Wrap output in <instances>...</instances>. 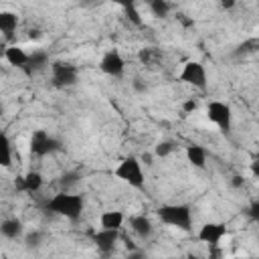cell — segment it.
Listing matches in <instances>:
<instances>
[{
	"mask_svg": "<svg viewBox=\"0 0 259 259\" xmlns=\"http://www.w3.org/2000/svg\"><path fill=\"white\" fill-rule=\"evenodd\" d=\"M249 214H251V219H259V202L255 200V202H251V206H249Z\"/></svg>",
	"mask_w": 259,
	"mask_h": 259,
	"instance_id": "cell-25",
	"label": "cell"
},
{
	"mask_svg": "<svg viewBox=\"0 0 259 259\" xmlns=\"http://www.w3.org/2000/svg\"><path fill=\"white\" fill-rule=\"evenodd\" d=\"M28 148H30V154H32V156L45 158L47 154H53V152L61 150V142L55 140L53 136H49L45 130H36V132H32V136H30Z\"/></svg>",
	"mask_w": 259,
	"mask_h": 259,
	"instance_id": "cell-4",
	"label": "cell"
},
{
	"mask_svg": "<svg viewBox=\"0 0 259 259\" xmlns=\"http://www.w3.org/2000/svg\"><path fill=\"white\" fill-rule=\"evenodd\" d=\"M0 235L6 239H18L22 235V223L18 219H6L0 223Z\"/></svg>",
	"mask_w": 259,
	"mask_h": 259,
	"instance_id": "cell-18",
	"label": "cell"
},
{
	"mask_svg": "<svg viewBox=\"0 0 259 259\" xmlns=\"http://www.w3.org/2000/svg\"><path fill=\"white\" fill-rule=\"evenodd\" d=\"M83 4H93V2H97V0H81Z\"/></svg>",
	"mask_w": 259,
	"mask_h": 259,
	"instance_id": "cell-31",
	"label": "cell"
},
{
	"mask_svg": "<svg viewBox=\"0 0 259 259\" xmlns=\"http://www.w3.org/2000/svg\"><path fill=\"white\" fill-rule=\"evenodd\" d=\"M172 150H174V144H172V142H158V144H156L154 154H156V156H160V158H166Z\"/></svg>",
	"mask_w": 259,
	"mask_h": 259,
	"instance_id": "cell-22",
	"label": "cell"
},
{
	"mask_svg": "<svg viewBox=\"0 0 259 259\" xmlns=\"http://www.w3.org/2000/svg\"><path fill=\"white\" fill-rule=\"evenodd\" d=\"M91 239H93L95 247H97L103 255H107V253L113 251V247H115V243H117V239H119V231H117V229H99V231H95V233L91 235Z\"/></svg>",
	"mask_w": 259,
	"mask_h": 259,
	"instance_id": "cell-9",
	"label": "cell"
},
{
	"mask_svg": "<svg viewBox=\"0 0 259 259\" xmlns=\"http://www.w3.org/2000/svg\"><path fill=\"white\" fill-rule=\"evenodd\" d=\"M227 235V227L223 223H204L198 231V239L210 247L219 245V241Z\"/></svg>",
	"mask_w": 259,
	"mask_h": 259,
	"instance_id": "cell-10",
	"label": "cell"
},
{
	"mask_svg": "<svg viewBox=\"0 0 259 259\" xmlns=\"http://www.w3.org/2000/svg\"><path fill=\"white\" fill-rule=\"evenodd\" d=\"M47 63H49L47 53H45V51H34V53H30V55H28V63H26V67H24L22 71H24L26 75H32L34 71L42 69Z\"/></svg>",
	"mask_w": 259,
	"mask_h": 259,
	"instance_id": "cell-15",
	"label": "cell"
},
{
	"mask_svg": "<svg viewBox=\"0 0 259 259\" xmlns=\"http://www.w3.org/2000/svg\"><path fill=\"white\" fill-rule=\"evenodd\" d=\"M0 166L2 168L12 166V142L4 132H0Z\"/></svg>",
	"mask_w": 259,
	"mask_h": 259,
	"instance_id": "cell-19",
	"label": "cell"
},
{
	"mask_svg": "<svg viewBox=\"0 0 259 259\" xmlns=\"http://www.w3.org/2000/svg\"><path fill=\"white\" fill-rule=\"evenodd\" d=\"M77 67L71 63H63V61H55L51 65V77H53V85L63 89V87H71L77 83Z\"/></svg>",
	"mask_w": 259,
	"mask_h": 259,
	"instance_id": "cell-5",
	"label": "cell"
},
{
	"mask_svg": "<svg viewBox=\"0 0 259 259\" xmlns=\"http://www.w3.org/2000/svg\"><path fill=\"white\" fill-rule=\"evenodd\" d=\"M16 28H18V16H16V12L0 10V32L6 38H12L14 32H16Z\"/></svg>",
	"mask_w": 259,
	"mask_h": 259,
	"instance_id": "cell-12",
	"label": "cell"
},
{
	"mask_svg": "<svg viewBox=\"0 0 259 259\" xmlns=\"http://www.w3.org/2000/svg\"><path fill=\"white\" fill-rule=\"evenodd\" d=\"M0 113H2V105H0Z\"/></svg>",
	"mask_w": 259,
	"mask_h": 259,
	"instance_id": "cell-32",
	"label": "cell"
},
{
	"mask_svg": "<svg viewBox=\"0 0 259 259\" xmlns=\"http://www.w3.org/2000/svg\"><path fill=\"white\" fill-rule=\"evenodd\" d=\"M206 117L221 130V132H229L231 130V107L219 99L208 101L206 105Z\"/></svg>",
	"mask_w": 259,
	"mask_h": 259,
	"instance_id": "cell-7",
	"label": "cell"
},
{
	"mask_svg": "<svg viewBox=\"0 0 259 259\" xmlns=\"http://www.w3.org/2000/svg\"><path fill=\"white\" fill-rule=\"evenodd\" d=\"M150 2V10H152V14L156 16V18H164V16H168V12H170V4L166 2V0H148Z\"/></svg>",
	"mask_w": 259,
	"mask_h": 259,
	"instance_id": "cell-20",
	"label": "cell"
},
{
	"mask_svg": "<svg viewBox=\"0 0 259 259\" xmlns=\"http://www.w3.org/2000/svg\"><path fill=\"white\" fill-rule=\"evenodd\" d=\"M158 219L164 225L176 227L180 231L192 229V212L188 204H164L158 208Z\"/></svg>",
	"mask_w": 259,
	"mask_h": 259,
	"instance_id": "cell-2",
	"label": "cell"
},
{
	"mask_svg": "<svg viewBox=\"0 0 259 259\" xmlns=\"http://www.w3.org/2000/svg\"><path fill=\"white\" fill-rule=\"evenodd\" d=\"M109 2H113V4H117V6H121V8L136 6V0H109Z\"/></svg>",
	"mask_w": 259,
	"mask_h": 259,
	"instance_id": "cell-26",
	"label": "cell"
},
{
	"mask_svg": "<svg viewBox=\"0 0 259 259\" xmlns=\"http://www.w3.org/2000/svg\"><path fill=\"white\" fill-rule=\"evenodd\" d=\"M178 81L182 83H188L196 89H206V71L202 67V63L198 61H188L184 63L180 75H178Z\"/></svg>",
	"mask_w": 259,
	"mask_h": 259,
	"instance_id": "cell-6",
	"label": "cell"
},
{
	"mask_svg": "<svg viewBox=\"0 0 259 259\" xmlns=\"http://www.w3.org/2000/svg\"><path fill=\"white\" fill-rule=\"evenodd\" d=\"M123 221H125V217H123V212L121 210H105V212H101V217H99V225H101V229H121V225H123Z\"/></svg>",
	"mask_w": 259,
	"mask_h": 259,
	"instance_id": "cell-14",
	"label": "cell"
},
{
	"mask_svg": "<svg viewBox=\"0 0 259 259\" xmlns=\"http://www.w3.org/2000/svg\"><path fill=\"white\" fill-rule=\"evenodd\" d=\"M4 57H6V61H8L12 67H18V69H24L26 63H28V53H26L24 49L16 47V45L8 47V49L4 51Z\"/></svg>",
	"mask_w": 259,
	"mask_h": 259,
	"instance_id": "cell-13",
	"label": "cell"
},
{
	"mask_svg": "<svg viewBox=\"0 0 259 259\" xmlns=\"http://www.w3.org/2000/svg\"><path fill=\"white\" fill-rule=\"evenodd\" d=\"M158 59H160V53H158L156 49H144V51L140 53V61L146 63V65H152V63L158 61Z\"/></svg>",
	"mask_w": 259,
	"mask_h": 259,
	"instance_id": "cell-21",
	"label": "cell"
},
{
	"mask_svg": "<svg viewBox=\"0 0 259 259\" xmlns=\"http://www.w3.org/2000/svg\"><path fill=\"white\" fill-rule=\"evenodd\" d=\"M130 225H132V231L140 237H150L152 235V221L146 217V214H140V217H132L130 219Z\"/></svg>",
	"mask_w": 259,
	"mask_h": 259,
	"instance_id": "cell-17",
	"label": "cell"
},
{
	"mask_svg": "<svg viewBox=\"0 0 259 259\" xmlns=\"http://www.w3.org/2000/svg\"><path fill=\"white\" fill-rule=\"evenodd\" d=\"M40 186H42V176L38 172H34V170L26 172L16 182V188L22 190V192H36V190H40Z\"/></svg>",
	"mask_w": 259,
	"mask_h": 259,
	"instance_id": "cell-11",
	"label": "cell"
},
{
	"mask_svg": "<svg viewBox=\"0 0 259 259\" xmlns=\"http://www.w3.org/2000/svg\"><path fill=\"white\" fill-rule=\"evenodd\" d=\"M186 158L194 168H204L206 166V150L202 146H196V144L188 146L186 148Z\"/></svg>",
	"mask_w": 259,
	"mask_h": 259,
	"instance_id": "cell-16",
	"label": "cell"
},
{
	"mask_svg": "<svg viewBox=\"0 0 259 259\" xmlns=\"http://www.w3.org/2000/svg\"><path fill=\"white\" fill-rule=\"evenodd\" d=\"M47 210L59 217H65L69 221H79L85 208L83 196L81 194H71V192H57L47 200Z\"/></svg>",
	"mask_w": 259,
	"mask_h": 259,
	"instance_id": "cell-1",
	"label": "cell"
},
{
	"mask_svg": "<svg viewBox=\"0 0 259 259\" xmlns=\"http://www.w3.org/2000/svg\"><path fill=\"white\" fill-rule=\"evenodd\" d=\"M99 69H101V73L119 79V77L123 75V71H125V61H123V57H121L119 51L111 49V51H107V53L101 57V61H99Z\"/></svg>",
	"mask_w": 259,
	"mask_h": 259,
	"instance_id": "cell-8",
	"label": "cell"
},
{
	"mask_svg": "<svg viewBox=\"0 0 259 259\" xmlns=\"http://www.w3.org/2000/svg\"><path fill=\"white\" fill-rule=\"evenodd\" d=\"M75 180H77V174H75V172H71V174H65L61 182H63V184H73Z\"/></svg>",
	"mask_w": 259,
	"mask_h": 259,
	"instance_id": "cell-28",
	"label": "cell"
},
{
	"mask_svg": "<svg viewBox=\"0 0 259 259\" xmlns=\"http://www.w3.org/2000/svg\"><path fill=\"white\" fill-rule=\"evenodd\" d=\"M125 10V14H127V18L134 22V24H142V18H140V12H138V8L136 6H130V8H123Z\"/></svg>",
	"mask_w": 259,
	"mask_h": 259,
	"instance_id": "cell-23",
	"label": "cell"
},
{
	"mask_svg": "<svg viewBox=\"0 0 259 259\" xmlns=\"http://www.w3.org/2000/svg\"><path fill=\"white\" fill-rule=\"evenodd\" d=\"M241 184H243L241 176H233V186H241Z\"/></svg>",
	"mask_w": 259,
	"mask_h": 259,
	"instance_id": "cell-30",
	"label": "cell"
},
{
	"mask_svg": "<svg viewBox=\"0 0 259 259\" xmlns=\"http://www.w3.org/2000/svg\"><path fill=\"white\" fill-rule=\"evenodd\" d=\"M196 107H198V103H196L194 99H190V101H186V103H184V111H186V113H190V111H194Z\"/></svg>",
	"mask_w": 259,
	"mask_h": 259,
	"instance_id": "cell-27",
	"label": "cell"
},
{
	"mask_svg": "<svg viewBox=\"0 0 259 259\" xmlns=\"http://www.w3.org/2000/svg\"><path fill=\"white\" fill-rule=\"evenodd\" d=\"M221 6H223L225 10H229V8L235 6V0H221Z\"/></svg>",
	"mask_w": 259,
	"mask_h": 259,
	"instance_id": "cell-29",
	"label": "cell"
},
{
	"mask_svg": "<svg viewBox=\"0 0 259 259\" xmlns=\"http://www.w3.org/2000/svg\"><path fill=\"white\" fill-rule=\"evenodd\" d=\"M40 239H42V235H40L38 231H34V233H30V235L26 237V245H28V247H36V245L40 243Z\"/></svg>",
	"mask_w": 259,
	"mask_h": 259,
	"instance_id": "cell-24",
	"label": "cell"
},
{
	"mask_svg": "<svg viewBox=\"0 0 259 259\" xmlns=\"http://www.w3.org/2000/svg\"><path fill=\"white\" fill-rule=\"evenodd\" d=\"M115 178H119L121 182L134 186V188H142L144 182H146V176H144V168H142V160H138L136 156H127L123 158L117 168L113 170Z\"/></svg>",
	"mask_w": 259,
	"mask_h": 259,
	"instance_id": "cell-3",
	"label": "cell"
}]
</instances>
